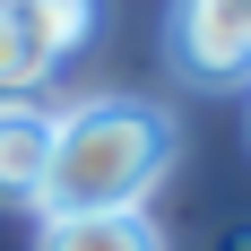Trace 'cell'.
Segmentation results:
<instances>
[{
    "label": "cell",
    "mask_w": 251,
    "mask_h": 251,
    "mask_svg": "<svg viewBox=\"0 0 251 251\" xmlns=\"http://www.w3.org/2000/svg\"><path fill=\"white\" fill-rule=\"evenodd\" d=\"M18 26H26V44L44 52V70H52V61L96 44V0H18Z\"/></svg>",
    "instance_id": "cell-5"
},
{
    "label": "cell",
    "mask_w": 251,
    "mask_h": 251,
    "mask_svg": "<svg viewBox=\"0 0 251 251\" xmlns=\"http://www.w3.org/2000/svg\"><path fill=\"white\" fill-rule=\"evenodd\" d=\"M174 70L200 87H243L251 70V0H182L174 9Z\"/></svg>",
    "instance_id": "cell-2"
},
{
    "label": "cell",
    "mask_w": 251,
    "mask_h": 251,
    "mask_svg": "<svg viewBox=\"0 0 251 251\" xmlns=\"http://www.w3.org/2000/svg\"><path fill=\"white\" fill-rule=\"evenodd\" d=\"M52 165V104H0V208H35Z\"/></svg>",
    "instance_id": "cell-3"
},
{
    "label": "cell",
    "mask_w": 251,
    "mask_h": 251,
    "mask_svg": "<svg viewBox=\"0 0 251 251\" xmlns=\"http://www.w3.org/2000/svg\"><path fill=\"white\" fill-rule=\"evenodd\" d=\"M35 251H165L148 217H44Z\"/></svg>",
    "instance_id": "cell-4"
},
{
    "label": "cell",
    "mask_w": 251,
    "mask_h": 251,
    "mask_svg": "<svg viewBox=\"0 0 251 251\" xmlns=\"http://www.w3.org/2000/svg\"><path fill=\"white\" fill-rule=\"evenodd\" d=\"M44 52L26 44V26H18V0H0V104H26L35 87H44Z\"/></svg>",
    "instance_id": "cell-6"
},
{
    "label": "cell",
    "mask_w": 251,
    "mask_h": 251,
    "mask_svg": "<svg viewBox=\"0 0 251 251\" xmlns=\"http://www.w3.org/2000/svg\"><path fill=\"white\" fill-rule=\"evenodd\" d=\"M165 174H174V122L139 96H87L52 113V165L35 217H139Z\"/></svg>",
    "instance_id": "cell-1"
}]
</instances>
